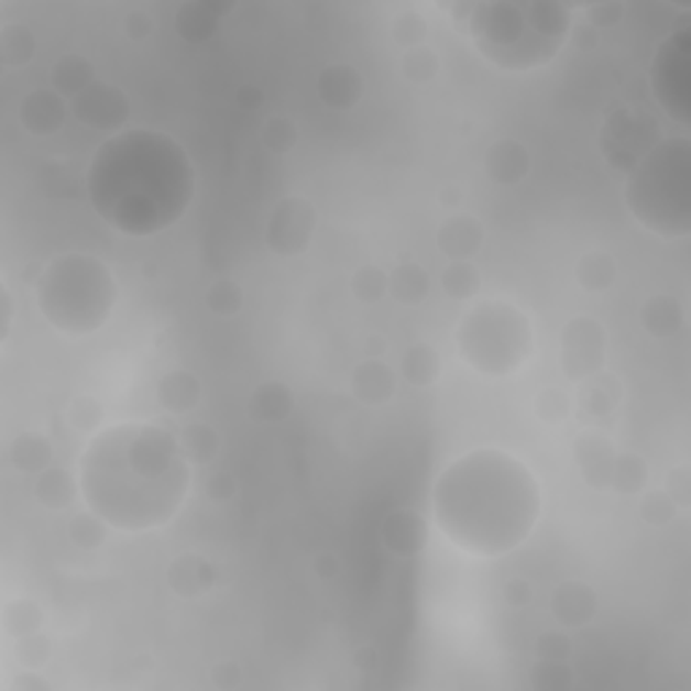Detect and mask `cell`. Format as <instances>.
I'll list each match as a JSON object with an SVG mask.
<instances>
[{
    "instance_id": "cell-32",
    "label": "cell",
    "mask_w": 691,
    "mask_h": 691,
    "mask_svg": "<svg viewBox=\"0 0 691 691\" xmlns=\"http://www.w3.org/2000/svg\"><path fill=\"white\" fill-rule=\"evenodd\" d=\"M178 443L182 451L187 454V460L198 468H206L217 460L219 449H222V438H219L217 427H211L208 421H189L178 432Z\"/></svg>"
},
{
    "instance_id": "cell-53",
    "label": "cell",
    "mask_w": 691,
    "mask_h": 691,
    "mask_svg": "<svg viewBox=\"0 0 691 691\" xmlns=\"http://www.w3.org/2000/svg\"><path fill=\"white\" fill-rule=\"evenodd\" d=\"M211 683L222 691H232L243 683V667L232 659H222L211 667Z\"/></svg>"
},
{
    "instance_id": "cell-35",
    "label": "cell",
    "mask_w": 691,
    "mask_h": 691,
    "mask_svg": "<svg viewBox=\"0 0 691 691\" xmlns=\"http://www.w3.org/2000/svg\"><path fill=\"white\" fill-rule=\"evenodd\" d=\"M611 490L622 497H640L648 490V462L640 454H616L611 475Z\"/></svg>"
},
{
    "instance_id": "cell-44",
    "label": "cell",
    "mask_w": 691,
    "mask_h": 691,
    "mask_svg": "<svg viewBox=\"0 0 691 691\" xmlns=\"http://www.w3.org/2000/svg\"><path fill=\"white\" fill-rule=\"evenodd\" d=\"M260 141L267 152L289 154L297 146V141H300V130H297V124L289 117L276 114L265 119V124L260 128Z\"/></svg>"
},
{
    "instance_id": "cell-6",
    "label": "cell",
    "mask_w": 691,
    "mask_h": 691,
    "mask_svg": "<svg viewBox=\"0 0 691 691\" xmlns=\"http://www.w3.org/2000/svg\"><path fill=\"white\" fill-rule=\"evenodd\" d=\"M624 202L643 230L662 241L691 235V141L687 135L657 141L629 168Z\"/></svg>"
},
{
    "instance_id": "cell-41",
    "label": "cell",
    "mask_w": 691,
    "mask_h": 691,
    "mask_svg": "<svg viewBox=\"0 0 691 691\" xmlns=\"http://www.w3.org/2000/svg\"><path fill=\"white\" fill-rule=\"evenodd\" d=\"M65 419H68V425L74 427L76 432L92 438L95 432L103 430L106 408L95 395H79L68 403V408H65Z\"/></svg>"
},
{
    "instance_id": "cell-24",
    "label": "cell",
    "mask_w": 691,
    "mask_h": 691,
    "mask_svg": "<svg viewBox=\"0 0 691 691\" xmlns=\"http://www.w3.org/2000/svg\"><path fill=\"white\" fill-rule=\"evenodd\" d=\"M249 419L257 425H282L295 414V392L278 379H267L254 386L246 403Z\"/></svg>"
},
{
    "instance_id": "cell-12",
    "label": "cell",
    "mask_w": 691,
    "mask_h": 691,
    "mask_svg": "<svg viewBox=\"0 0 691 691\" xmlns=\"http://www.w3.org/2000/svg\"><path fill=\"white\" fill-rule=\"evenodd\" d=\"M616 446L600 427H589L573 440V462L581 473V481L592 492L611 490L613 462H616Z\"/></svg>"
},
{
    "instance_id": "cell-54",
    "label": "cell",
    "mask_w": 691,
    "mask_h": 691,
    "mask_svg": "<svg viewBox=\"0 0 691 691\" xmlns=\"http://www.w3.org/2000/svg\"><path fill=\"white\" fill-rule=\"evenodd\" d=\"M503 597L511 607H527L535 600V589L527 578H511L503 586Z\"/></svg>"
},
{
    "instance_id": "cell-9",
    "label": "cell",
    "mask_w": 691,
    "mask_h": 691,
    "mask_svg": "<svg viewBox=\"0 0 691 691\" xmlns=\"http://www.w3.org/2000/svg\"><path fill=\"white\" fill-rule=\"evenodd\" d=\"M317 224V206L306 195H284L267 217L265 246L282 260L300 257L314 243Z\"/></svg>"
},
{
    "instance_id": "cell-8",
    "label": "cell",
    "mask_w": 691,
    "mask_h": 691,
    "mask_svg": "<svg viewBox=\"0 0 691 691\" xmlns=\"http://www.w3.org/2000/svg\"><path fill=\"white\" fill-rule=\"evenodd\" d=\"M651 92L659 109L678 124L691 122V28L681 25L665 35L648 70Z\"/></svg>"
},
{
    "instance_id": "cell-18",
    "label": "cell",
    "mask_w": 691,
    "mask_h": 691,
    "mask_svg": "<svg viewBox=\"0 0 691 691\" xmlns=\"http://www.w3.org/2000/svg\"><path fill=\"white\" fill-rule=\"evenodd\" d=\"M235 9V3H213V0H187L173 14V28L187 44H206L219 33V22Z\"/></svg>"
},
{
    "instance_id": "cell-61",
    "label": "cell",
    "mask_w": 691,
    "mask_h": 691,
    "mask_svg": "<svg viewBox=\"0 0 691 691\" xmlns=\"http://www.w3.org/2000/svg\"><path fill=\"white\" fill-rule=\"evenodd\" d=\"M386 349H390V343H386V338L381 336V332H371L365 341V357L368 360H384Z\"/></svg>"
},
{
    "instance_id": "cell-55",
    "label": "cell",
    "mask_w": 691,
    "mask_h": 691,
    "mask_svg": "<svg viewBox=\"0 0 691 691\" xmlns=\"http://www.w3.org/2000/svg\"><path fill=\"white\" fill-rule=\"evenodd\" d=\"M570 39H573V44L578 46V50H586L592 52L594 46L600 44V30H594L592 25H589L586 20L583 22H573V30H570Z\"/></svg>"
},
{
    "instance_id": "cell-26",
    "label": "cell",
    "mask_w": 691,
    "mask_h": 691,
    "mask_svg": "<svg viewBox=\"0 0 691 691\" xmlns=\"http://www.w3.org/2000/svg\"><path fill=\"white\" fill-rule=\"evenodd\" d=\"M95 65L92 59H87L79 52H68V55L57 57L55 65L50 70V87L55 92L63 95L65 100H74L85 92L87 87L95 85Z\"/></svg>"
},
{
    "instance_id": "cell-45",
    "label": "cell",
    "mask_w": 691,
    "mask_h": 691,
    "mask_svg": "<svg viewBox=\"0 0 691 691\" xmlns=\"http://www.w3.org/2000/svg\"><path fill=\"white\" fill-rule=\"evenodd\" d=\"M575 405L570 401L568 392L557 390V386H546L535 395V416H538L544 425H562L573 416Z\"/></svg>"
},
{
    "instance_id": "cell-37",
    "label": "cell",
    "mask_w": 691,
    "mask_h": 691,
    "mask_svg": "<svg viewBox=\"0 0 691 691\" xmlns=\"http://www.w3.org/2000/svg\"><path fill=\"white\" fill-rule=\"evenodd\" d=\"M109 529L111 527L103 522V518L87 508L70 518L65 533H68L70 544H74L76 548H81V551H98V548H103L106 540H109Z\"/></svg>"
},
{
    "instance_id": "cell-57",
    "label": "cell",
    "mask_w": 691,
    "mask_h": 691,
    "mask_svg": "<svg viewBox=\"0 0 691 691\" xmlns=\"http://www.w3.org/2000/svg\"><path fill=\"white\" fill-rule=\"evenodd\" d=\"M14 691H50V681H44L41 670H22L11 683Z\"/></svg>"
},
{
    "instance_id": "cell-31",
    "label": "cell",
    "mask_w": 691,
    "mask_h": 691,
    "mask_svg": "<svg viewBox=\"0 0 691 691\" xmlns=\"http://www.w3.org/2000/svg\"><path fill=\"white\" fill-rule=\"evenodd\" d=\"M618 278V265L613 260V254L603 252V249H594V252L581 254V260L575 262V282L583 292H607L616 284Z\"/></svg>"
},
{
    "instance_id": "cell-33",
    "label": "cell",
    "mask_w": 691,
    "mask_h": 691,
    "mask_svg": "<svg viewBox=\"0 0 691 691\" xmlns=\"http://www.w3.org/2000/svg\"><path fill=\"white\" fill-rule=\"evenodd\" d=\"M35 50H39V41L28 25L9 22V25L0 28V63L6 68H25L35 57Z\"/></svg>"
},
{
    "instance_id": "cell-40",
    "label": "cell",
    "mask_w": 691,
    "mask_h": 691,
    "mask_svg": "<svg viewBox=\"0 0 691 691\" xmlns=\"http://www.w3.org/2000/svg\"><path fill=\"white\" fill-rule=\"evenodd\" d=\"M349 287L357 300L365 303V306H375L384 297H390V273L379 265H362L354 271Z\"/></svg>"
},
{
    "instance_id": "cell-28",
    "label": "cell",
    "mask_w": 691,
    "mask_h": 691,
    "mask_svg": "<svg viewBox=\"0 0 691 691\" xmlns=\"http://www.w3.org/2000/svg\"><path fill=\"white\" fill-rule=\"evenodd\" d=\"M33 494L39 500V505H44L46 511H65L76 503V497L81 494L79 486V475H70L65 468H46L44 473L35 475Z\"/></svg>"
},
{
    "instance_id": "cell-17",
    "label": "cell",
    "mask_w": 691,
    "mask_h": 691,
    "mask_svg": "<svg viewBox=\"0 0 691 691\" xmlns=\"http://www.w3.org/2000/svg\"><path fill=\"white\" fill-rule=\"evenodd\" d=\"M219 573L217 564L211 559H206L202 553H178L176 559L165 570V583L176 597L182 600H195L202 597L206 592H211L217 586Z\"/></svg>"
},
{
    "instance_id": "cell-23",
    "label": "cell",
    "mask_w": 691,
    "mask_h": 691,
    "mask_svg": "<svg viewBox=\"0 0 691 691\" xmlns=\"http://www.w3.org/2000/svg\"><path fill=\"white\" fill-rule=\"evenodd\" d=\"M154 397H157L160 408L165 414L173 416H184L193 414L202 401V384L200 379L187 368H173L157 381V390H154Z\"/></svg>"
},
{
    "instance_id": "cell-3",
    "label": "cell",
    "mask_w": 691,
    "mask_h": 691,
    "mask_svg": "<svg viewBox=\"0 0 691 691\" xmlns=\"http://www.w3.org/2000/svg\"><path fill=\"white\" fill-rule=\"evenodd\" d=\"M85 189L109 228L128 238H152L182 222L193 206L195 165L173 135L130 128L95 149Z\"/></svg>"
},
{
    "instance_id": "cell-10",
    "label": "cell",
    "mask_w": 691,
    "mask_h": 691,
    "mask_svg": "<svg viewBox=\"0 0 691 691\" xmlns=\"http://www.w3.org/2000/svg\"><path fill=\"white\" fill-rule=\"evenodd\" d=\"M605 354L607 332L594 317L578 314L559 332V368L573 384L605 371Z\"/></svg>"
},
{
    "instance_id": "cell-59",
    "label": "cell",
    "mask_w": 691,
    "mask_h": 691,
    "mask_svg": "<svg viewBox=\"0 0 691 691\" xmlns=\"http://www.w3.org/2000/svg\"><path fill=\"white\" fill-rule=\"evenodd\" d=\"M235 103L241 106L243 111H254L262 103V92L254 85H243L235 92Z\"/></svg>"
},
{
    "instance_id": "cell-21",
    "label": "cell",
    "mask_w": 691,
    "mask_h": 691,
    "mask_svg": "<svg viewBox=\"0 0 691 691\" xmlns=\"http://www.w3.org/2000/svg\"><path fill=\"white\" fill-rule=\"evenodd\" d=\"M484 171L500 187H516L533 171V154L516 139H500L486 149Z\"/></svg>"
},
{
    "instance_id": "cell-49",
    "label": "cell",
    "mask_w": 691,
    "mask_h": 691,
    "mask_svg": "<svg viewBox=\"0 0 691 691\" xmlns=\"http://www.w3.org/2000/svg\"><path fill=\"white\" fill-rule=\"evenodd\" d=\"M627 14V6L624 3H613V0H605V3H594V6H583V20L589 22L594 30H613L618 22Z\"/></svg>"
},
{
    "instance_id": "cell-52",
    "label": "cell",
    "mask_w": 691,
    "mask_h": 691,
    "mask_svg": "<svg viewBox=\"0 0 691 691\" xmlns=\"http://www.w3.org/2000/svg\"><path fill=\"white\" fill-rule=\"evenodd\" d=\"M122 30H124V35L133 41V44H144V41L152 39L154 20L146 14L144 9H135V11H130L128 17H124Z\"/></svg>"
},
{
    "instance_id": "cell-48",
    "label": "cell",
    "mask_w": 691,
    "mask_h": 691,
    "mask_svg": "<svg viewBox=\"0 0 691 691\" xmlns=\"http://www.w3.org/2000/svg\"><path fill=\"white\" fill-rule=\"evenodd\" d=\"M535 657L551 659V662H570V657H573V640H570V635L562 627L546 629L535 640Z\"/></svg>"
},
{
    "instance_id": "cell-2",
    "label": "cell",
    "mask_w": 691,
    "mask_h": 691,
    "mask_svg": "<svg viewBox=\"0 0 691 691\" xmlns=\"http://www.w3.org/2000/svg\"><path fill=\"white\" fill-rule=\"evenodd\" d=\"M432 524L451 546L497 559L529 540L544 511V492L527 462L503 449H475L435 479Z\"/></svg>"
},
{
    "instance_id": "cell-58",
    "label": "cell",
    "mask_w": 691,
    "mask_h": 691,
    "mask_svg": "<svg viewBox=\"0 0 691 691\" xmlns=\"http://www.w3.org/2000/svg\"><path fill=\"white\" fill-rule=\"evenodd\" d=\"M0 311H3V317H0V327H3V332H0V341H9V332H11V321H14V300H11V292L9 287L3 284V292H0Z\"/></svg>"
},
{
    "instance_id": "cell-46",
    "label": "cell",
    "mask_w": 691,
    "mask_h": 691,
    "mask_svg": "<svg viewBox=\"0 0 691 691\" xmlns=\"http://www.w3.org/2000/svg\"><path fill=\"white\" fill-rule=\"evenodd\" d=\"M14 657L22 665V670H44L52 659V640L44 635V629L25 637H17Z\"/></svg>"
},
{
    "instance_id": "cell-43",
    "label": "cell",
    "mask_w": 691,
    "mask_h": 691,
    "mask_svg": "<svg viewBox=\"0 0 691 691\" xmlns=\"http://www.w3.org/2000/svg\"><path fill=\"white\" fill-rule=\"evenodd\" d=\"M390 33H392V39H395V44H401L403 50L408 52V50H416V46L427 44V39H430V25H427V20L419 14V11L405 9L395 17V20H392Z\"/></svg>"
},
{
    "instance_id": "cell-14",
    "label": "cell",
    "mask_w": 691,
    "mask_h": 691,
    "mask_svg": "<svg viewBox=\"0 0 691 691\" xmlns=\"http://www.w3.org/2000/svg\"><path fill=\"white\" fill-rule=\"evenodd\" d=\"M70 103L52 87H39L28 92L20 103V124L35 139H50L65 128Z\"/></svg>"
},
{
    "instance_id": "cell-11",
    "label": "cell",
    "mask_w": 691,
    "mask_h": 691,
    "mask_svg": "<svg viewBox=\"0 0 691 691\" xmlns=\"http://www.w3.org/2000/svg\"><path fill=\"white\" fill-rule=\"evenodd\" d=\"M70 114L89 130L100 133H122L130 119V100L117 85L95 81L79 98L70 100Z\"/></svg>"
},
{
    "instance_id": "cell-36",
    "label": "cell",
    "mask_w": 691,
    "mask_h": 691,
    "mask_svg": "<svg viewBox=\"0 0 691 691\" xmlns=\"http://www.w3.org/2000/svg\"><path fill=\"white\" fill-rule=\"evenodd\" d=\"M0 622H3V633L17 640V637L41 633L46 618L44 607L35 603V600L17 597L3 607V618H0Z\"/></svg>"
},
{
    "instance_id": "cell-34",
    "label": "cell",
    "mask_w": 691,
    "mask_h": 691,
    "mask_svg": "<svg viewBox=\"0 0 691 691\" xmlns=\"http://www.w3.org/2000/svg\"><path fill=\"white\" fill-rule=\"evenodd\" d=\"M440 287L443 295L454 303L473 300L481 292V271L473 260H457L449 262L440 273Z\"/></svg>"
},
{
    "instance_id": "cell-25",
    "label": "cell",
    "mask_w": 691,
    "mask_h": 691,
    "mask_svg": "<svg viewBox=\"0 0 691 691\" xmlns=\"http://www.w3.org/2000/svg\"><path fill=\"white\" fill-rule=\"evenodd\" d=\"M640 325L648 336L659 341L676 338L687 327L683 303L672 295H651L640 306Z\"/></svg>"
},
{
    "instance_id": "cell-16",
    "label": "cell",
    "mask_w": 691,
    "mask_h": 691,
    "mask_svg": "<svg viewBox=\"0 0 691 691\" xmlns=\"http://www.w3.org/2000/svg\"><path fill=\"white\" fill-rule=\"evenodd\" d=\"M484 222L473 213H451L435 230V246L449 262L473 260L484 249Z\"/></svg>"
},
{
    "instance_id": "cell-20",
    "label": "cell",
    "mask_w": 691,
    "mask_h": 691,
    "mask_svg": "<svg viewBox=\"0 0 691 691\" xmlns=\"http://www.w3.org/2000/svg\"><path fill=\"white\" fill-rule=\"evenodd\" d=\"M349 392L357 403L379 408L395 397L397 373L384 360H368L365 357L362 362H357L349 375Z\"/></svg>"
},
{
    "instance_id": "cell-38",
    "label": "cell",
    "mask_w": 691,
    "mask_h": 691,
    "mask_svg": "<svg viewBox=\"0 0 691 691\" xmlns=\"http://www.w3.org/2000/svg\"><path fill=\"white\" fill-rule=\"evenodd\" d=\"M403 79L414 87H427L430 81L438 79L440 74V55L432 46H416V50L403 52Z\"/></svg>"
},
{
    "instance_id": "cell-47",
    "label": "cell",
    "mask_w": 691,
    "mask_h": 691,
    "mask_svg": "<svg viewBox=\"0 0 691 691\" xmlns=\"http://www.w3.org/2000/svg\"><path fill=\"white\" fill-rule=\"evenodd\" d=\"M678 505L672 503L665 490H646L640 494V518L648 527H667L676 522Z\"/></svg>"
},
{
    "instance_id": "cell-56",
    "label": "cell",
    "mask_w": 691,
    "mask_h": 691,
    "mask_svg": "<svg viewBox=\"0 0 691 691\" xmlns=\"http://www.w3.org/2000/svg\"><path fill=\"white\" fill-rule=\"evenodd\" d=\"M314 575H317L319 581H336V578L341 575V562H338L336 553L330 551L319 553V557L314 559Z\"/></svg>"
},
{
    "instance_id": "cell-15",
    "label": "cell",
    "mask_w": 691,
    "mask_h": 691,
    "mask_svg": "<svg viewBox=\"0 0 691 691\" xmlns=\"http://www.w3.org/2000/svg\"><path fill=\"white\" fill-rule=\"evenodd\" d=\"M551 616L562 629H578L594 622L600 611V597L592 583L586 581H562L551 592Z\"/></svg>"
},
{
    "instance_id": "cell-22",
    "label": "cell",
    "mask_w": 691,
    "mask_h": 691,
    "mask_svg": "<svg viewBox=\"0 0 691 691\" xmlns=\"http://www.w3.org/2000/svg\"><path fill=\"white\" fill-rule=\"evenodd\" d=\"M618 405H622V381L613 373L600 371L597 375H592V379L581 381L578 414H581V419H586L592 427L611 419V416L616 414Z\"/></svg>"
},
{
    "instance_id": "cell-4",
    "label": "cell",
    "mask_w": 691,
    "mask_h": 691,
    "mask_svg": "<svg viewBox=\"0 0 691 691\" xmlns=\"http://www.w3.org/2000/svg\"><path fill=\"white\" fill-rule=\"evenodd\" d=\"M573 22V6L559 0H484L464 28L486 63L527 74L562 52Z\"/></svg>"
},
{
    "instance_id": "cell-1",
    "label": "cell",
    "mask_w": 691,
    "mask_h": 691,
    "mask_svg": "<svg viewBox=\"0 0 691 691\" xmlns=\"http://www.w3.org/2000/svg\"><path fill=\"white\" fill-rule=\"evenodd\" d=\"M81 500L117 533L165 527L187 503L193 462L178 435L154 421H119L89 438L79 460Z\"/></svg>"
},
{
    "instance_id": "cell-30",
    "label": "cell",
    "mask_w": 691,
    "mask_h": 691,
    "mask_svg": "<svg viewBox=\"0 0 691 691\" xmlns=\"http://www.w3.org/2000/svg\"><path fill=\"white\" fill-rule=\"evenodd\" d=\"M443 373V360L430 343H414L403 351L401 375L414 390H430Z\"/></svg>"
},
{
    "instance_id": "cell-50",
    "label": "cell",
    "mask_w": 691,
    "mask_h": 691,
    "mask_svg": "<svg viewBox=\"0 0 691 691\" xmlns=\"http://www.w3.org/2000/svg\"><path fill=\"white\" fill-rule=\"evenodd\" d=\"M665 492L670 494L672 503L681 511H687L691 505V470L689 464H676V468L667 473L665 481Z\"/></svg>"
},
{
    "instance_id": "cell-19",
    "label": "cell",
    "mask_w": 691,
    "mask_h": 691,
    "mask_svg": "<svg viewBox=\"0 0 691 691\" xmlns=\"http://www.w3.org/2000/svg\"><path fill=\"white\" fill-rule=\"evenodd\" d=\"M317 95L332 111H349L365 95V76L349 63L325 65L317 76Z\"/></svg>"
},
{
    "instance_id": "cell-27",
    "label": "cell",
    "mask_w": 691,
    "mask_h": 691,
    "mask_svg": "<svg viewBox=\"0 0 691 691\" xmlns=\"http://www.w3.org/2000/svg\"><path fill=\"white\" fill-rule=\"evenodd\" d=\"M432 292V276L416 260H405L390 271V297L401 306H421Z\"/></svg>"
},
{
    "instance_id": "cell-13",
    "label": "cell",
    "mask_w": 691,
    "mask_h": 691,
    "mask_svg": "<svg viewBox=\"0 0 691 691\" xmlns=\"http://www.w3.org/2000/svg\"><path fill=\"white\" fill-rule=\"evenodd\" d=\"M430 540V522L414 508H395L381 522V544L397 559L419 557Z\"/></svg>"
},
{
    "instance_id": "cell-39",
    "label": "cell",
    "mask_w": 691,
    "mask_h": 691,
    "mask_svg": "<svg viewBox=\"0 0 691 691\" xmlns=\"http://www.w3.org/2000/svg\"><path fill=\"white\" fill-rule=\"evenodd\" d=\"M243 303H246V295H243V287L235 278L222 276L206 289V308L213 317H235V314L243 311Z\"/></svg>"
},
{
    "instance_id": "cell-7",
    "label": "cell",
    "mask_w": 691,
    "mask_h": 691,
    "mask_svg": "<svg viewBox=\"0 0 691 691\" xmlns=\"http://www.w3.org/2000/svg\"><path fill=\"white\" fill-rule=\"evenodd\" d=\"M454 343L470 371L505 379L522 371L535 351L533 321L508 300H481L460 319Z\"/></svg>"
},
{
    "instance_id": "cell-29",
    "label": "cell",
    "mask_w": 691,
    "mask_h": 691,
    "mask_svg": "<svg viewBox=\"0 0 691 691\" xmlns=\"http://www.w3.org/2000/svg\"><path fill=\"white\" fill-rule=\"evenodd\" d=\"M9 460L20 473L41 475L46 468L55 464V446L41 432L17 435L9 449Z\"/></svg>"
},
{
    "instance_id": "cell-60",
    "label": "cell",
    "mask_w": 691,
    "mask_h": 691,
    "mask_svg": "<svg viewBox=\"0 0 691 691\" xmlns=\"http://www.w3.org/2000/svg\"><path fill=\"white\" fill-rule=\"evenodd\" d=\"M462 202V187H457V184H449V187H443L438 193V206L446 208V211L454 213V208H460Z\"/></svg>"
},
{
    "instance_id": "cell-5",
    "label": "cell",
    "mask_w": 691,
    "mask_h": 691,
    "mask_svg": "<svg viewBox=\"0 0 691 691\" xmlns=\"http://www.w3.org/2000/svg\"><path fill=\"white\" fill-rule=\"evenodd\" d=\"M117 276L85 252L59 254L35 278V306L52 330L85 338L103 330L117 308Z\"/></svg>"
},
{
    "instance_id": "cell-51",
    "label": "cell",
    "mask_w": 691,
    "mask_h": 691,
    "mask_svg": "<svg viewBox=\"0 0 691 691\" xmlns=\"http://www.w3.org/2000/svg\"><path fill=\"white\" fill-rule=\"evenodd\" d=\"M206 497L211 500V503H217V505L232 503V500L238 497V481H235V475H230V473H213V475H208V481H206Z\"/></svg>"
},
{
    "instance_id": "cell-42",
    "label": "cell",
    "mask_w": 691,
    "mask_h": 691,
    "mask_svg": "<svg viewBox=\"0 0 691 691\" xmlns=\"http://www.w3.org/2000/svg\"><path fill=\"white\" fill-rule=\"evenodd\" d=\"M575 676L570 662H551V659H538L529 670V687L535 691H568L573 689Z\"/></svg>"
}]
</instances>
